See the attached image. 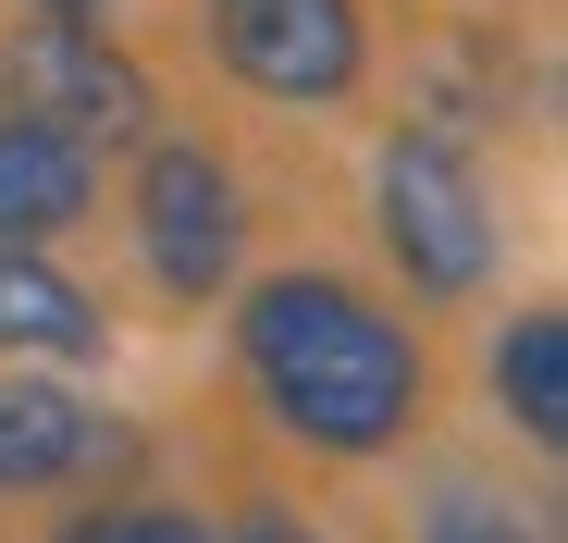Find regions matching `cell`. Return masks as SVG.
<instances>
[{"instance_id": "obj_11", "label": "cell", "mask_w": 568, "mask_h": 543, "mask_svg": "<svg viewBox=\"0 0 568 543\" xmlns=\"http://www.w3.org/2000/svg\"><path fill=\"white\" fill-rule=\"evenodd\" d=\"M50 543H223L199 506H161V494H112V506H87V519H62Z\"/></svg>"}, {"instance_id": "obj_12", "label": "cell", "mask_w": 568, "mask_h": 543, "mask_svg": "<svg viewBox=\"0 0 568 543\" xmlns=\"http://www.w3.org/2000/svg\"><path fill=\"white\" fill-rule=\"evenodd\" d=\"M223 543H322V531H310L297 506H235V531H223Z\"/></svg>"}, {"instance_id": "obj_8", "label": "cell", "mask_w": 568, "mask_h": 543, "mask_svg": "<svg viewBox=\"0 0 568 543\" xmlns=\"http://www.w3.org/2000/svg\"><path fill=\"white\" fill-rule=\"evenodd\" d=\"M0 358H38V371L112 358V309L87 297L50 247H0Z\"/></svg>"}, {"instance_id": "obj_10", "label": "cell", "mask_w": 568, "mask_h": 543, "mask_svg": "<svg viewBox=\"0 0 568 543\" xmlns=\"http://www.w3.org/2000/svg\"><path fill=\"white\" fill-rule=\"evenodd\" d=\"M420 543H556L531 506H507L495 482H469V470H445L433 494H420Z\"/></svg>"}, {"instance_id": "obj_5", "label": "cell", "mask_w": 568, "mask_h": 543, "mask_svg": "<svg viewBox=\"0 0 568 543\" xmlns=\"http://www.w3.org/2000/svg\"><path fill=\"white\" fill-rule=\"evenodd\" d=\"M199 50L272 112H346L371 86V0H199Z\"/></svg>"}, {"instance_id": "obj_6", "label": "cell", "mask_w": 568, "mask_h": 543, "mask_svg": "<svg viewBox=\"0 0 568 543\" xmlns=\"http://www.w3.org/2000/svg\"><path fill=\"white\" fill-rule=\"evenodd\" d=\"M136 458V432L112 420V408H87L74 383H50V371H0V506L13 494H62V482H112Z\"/></svg>"}, {"instance_id": "obj_3", "label": "cell", "mask_w": 568, "mask_h": 543, "mask_svg": "<svg viewBox=\"0 0 568 543\" xmlns=\"http://www.w3.org/2000/svg\"><path fill=\"white\" fill-rule=\"evenodd\" d=\"M0 112H26V124H50V136H74L100 161V148H149L161 136V86L112 25L26 13V25H0Z\"/></svg>"}, {"instance_id": "obj_2", "label": "cell", "mask_w": 568, "mask_h": 543, "mask_svg": "<svg viewBox=\"0 0 568 543\" xmlns=\"http://www.w3.org/2000/svg\"><path fill=\"white\" fill-rule=\"evenodd\" d=\"M371 223H384V259L408 272V297H433V309L483 297L495 259H507L483 161H469L457 136H420V124H396L384 161H371Z\"/></svg>"}, {"instance_id": "obj_4", "label": "cell", "mask_w": 568, "mask_h": 543, "mask_svg": "<svg viewBox=\"0 0 568 543\" xmlns=\"http://www.w3.org/2000/svg\"><path fill=\"white\" fill-rule=\"evenodd\" d=\"M124 223H136V259L173 309H211L235 297V259H247V186L211 136H149L136 148V186H124Z\"/></svg>"}, {"instance_id": "obj_7", "label": "cell", "mask_w": 568, "mask_h": 543, "mask_svg": "<svg viewBox=\"0 0 568 543\" xmlns=\"http://www.w3.org/2000/svg\"><path fill=\"white\" fill-rule=\"evenodd\" d=\"M87 211H100V161L26 112H0V247H62Z\"/></svg>"}, {"instance_id": "obj_9", "label": "cell", "mask_w": 568, "mask_h": 543, "mask_svg": "<svg viewBox=\"0 0 568 543\" xmlns=\"http://www.w3.org/2000/svg\"><path fill=\"white\" fill-rule=\"evenodd\" d=\"M483 383H495V408L531 458H556L568 444V309H507L495 346H483Z\"/></svg>"}, {"instance_id": "obj_1", "label": "cell", "mask_w": 568, "mask_h": 543, "mask_svg": "<svg viewBox=\"0 0 568 543\" xmlns=\"http://www.w3.org/2000/svg\"><path fill=\"white\" fill-rule=\"evenodd\" d=\"M235 383L284 444H310L334 470L408 458V432L433 420V346L396 297H371L358 272H260L235 297Z\"/></svg>"}, {"instance_id": "obj_13", "label": "cell", "mask_w": 568, "mask_h": 543, "mask_svg": "<svg viewBox=\"0 0 568 543\" xmlns=\"http://www.w3.org/2000/svg\"><path fill=\"white\" fill-rule=\"evenodd\" d=\"M38 13H87V0H38Z\"/></svg>"}]
</instances>
